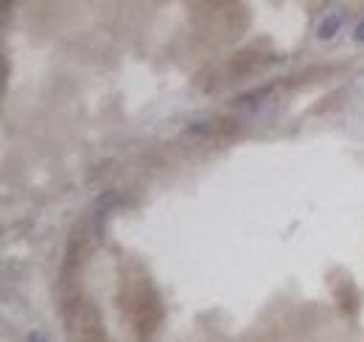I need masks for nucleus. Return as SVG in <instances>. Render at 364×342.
I'll return each instance as SVG.
<instances>
[{"instance_id":"1","label":"nucleus","mask_w":364,"mask_h":342,"mask_svg":"<svg viewBox=\"0 0 364 342\" xmlns=\"http://www.w3.org/2000/svg\"><path fill=\"white\" fill-rule=\"evenodd\" d=\"M132 317H135V328L140 331V340H149L157 331L160 317H163V306L149 286H143L135 295V314Z\"/></svg>"},{"instance_id":"2","label":"nucleus","mask_w":364,"mask_h":342,"mask_svg":"<svg viewBox=\"0 0 364 342\" xmlns=\"http://www.w3.org/2000/svg\"><path fill=\"white\" fill-rule=\"evenodd\" d=\"M342 23H345V11H342V6H331V9H325V14L319 17V23H317V40H322V43L333 40V37L339 34Z\"/></svg>"},{"instance_id":"3","label":"nucleus","mask_w":364,"mask_h":342,"mask_svg":"<svg viewBox=\"0 0 364 342\" xmlns=\"http://www.w3.org/2000/svg\"><path fill=\"white\" fill-rule=\"evenodd\" d=\"M353 40H356V43H362V45H364V17H362V20H359V23H356V31H353Z\"/></svg>"},{"instance_id":"4","label":"nucleus","mask_w":364,"mask_h":342,"mask_svg":"<svg viewBox=\"0 0 364 342\" xmlns=\"http://www.w3.org/2000/svg\"><path fill=\"white\" fill-rule=\"evenodd\" d=\"M28 342H46V337H43V334H37V331H34V334H31V337H28Z\"/></svg>"}]
</instances>
